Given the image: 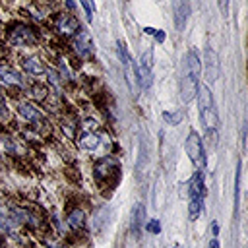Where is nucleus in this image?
I'll return each instance as SVG.
<instances>
[{
  "mask_svg": "<svg viewBox=\"0 0 248 248\" xmlns=\"http://www.w3.org/2000/svg\"><path fill=\"white\" fill-rule=\"evenodd\" d=\"M198 103H200V120L203 124L205 136L209 140L211 145H215L217 136V124H219V116L215 110V103H213V95L209 91L207 85H198Z\"/></svg>",
  "mask_w": 248,
  "mask_h": 248,
  "instance_id": "1",
  "label": "nucleus"
},
{
  "mask_svg": "<svg viewBox=\"0 0 248 248\" xmlns=\"http://www.w3.org/2000/svg\"><path fill=\"white\" fill-rule=\"evenodd\" d=\"M93 176H95L99 186L114 188L116 182H118V176H120V167H118V163L114 159L103 157L93 165Z\"/></svg>",
  "mask_w": 248,
  "mask_h": 248,
  "instance_id": "2",
  "label": "nucleus"
},
{
  "mask_svg": "<svg viewBox=\"0 0 248 248\" xmlns=\"http://www.w3.org/2000/svg\"><path fill=\"white\" fill-rule=\"evenodd\" d=\"M184 145H186V153H188L190 161L194 163V167L203 172V169H205V151H203V141H202V138L198 136V132L192 130V132L188 134Z\"/></svg>",
  "mask_w": 248,
  "mask_h": 248,
  "instance_id": "3",
  "label": "nucleus"
},
{
  "mask_svg": "<svg viewBox=\"0 0 248 248\" xmlns=\"http://www.w3.org/2000/svg\"><path fill=\"white\" fill-rule=\"evenodd\" d=\"M8 39L16 46H33L37 43L35 31L29 25H25V23H14L8 29Z\"/></svg>",
  "mask_w": 248,
  "mask_h": 248,
  "instance_id": "4",
  "label": "nucleus"
},
{
  "mask_svg": "<svg viewBox=\"0 0 248 248\" xmlns=\"http://www.w3.org/2000/svg\"><path fill=\"white\" fill-rule=\"evenodd\" d=\"M17 112H19L35 130H39L41 134H45V132L48 130V120H46V116H45L35 105H31V103H19V105H17Z\"/></svg>",
  "mask_w": 248,
  "mask_h": 248,
  "instance_id": "5",
  "label": "nucleus"
},
{
  "mask_svg": "<svg viewBox=\"0 0 248 248\" xmlns=\"http://www.w3.org/2000/svg\"><path fill=\"white\" fill-rule=\"evenodd\" d=\"M54 29L64 39H70L79 31V21L72 14H58L54 19Z\"/></svg>",
  "mask_w": 248,
  "mask_h": 248,
  "instance_id": "6",
  "label": "nucleus"
},
{
  "mask_svg": "<svg viewBox=\"0 0 248 248\" xmlns=\"http://www.w3.org/2000/svg\"><path fill=\"white\" fill-rule=\"evenodd\" d=\"M72 46H74L76 54L81 56V58L91 56L93 50H95V48H93V39H91V35H89L87 31H83V29H79V31L72 37Z\"/></svg>",
  "mask_w": 248,
  "mask_h": 248,
  "instance_id": "7",
  "label": "nucleus"
},
{
  "mask_svg": "<svg viewBox=\"0 0 248 248\" xmlns=\"http://www.w3.org/2000/svg\"><path fill=\"white\" fill-rule=\"evenodd\" d=\"M136 72H138V83L141 89H147L151 85V50H145L143 56L140 58V62L136 64Z\"/></svg>",
  "mask_w": 248,
  "mask_h": 248,
  "instance_id": "8",
  "label": "nucleus"
},
{
  "mask_svg": "<svg viewBox=\"0 0 248 248\" xmlns=\"http://www.w3.org/2000/svg\"><path fill=\"white\" fill-rule=\"evenodd\" d=\"M0 81H2L4 85H8V87H16V89L25 87L23 76H21L14 66L4 64V62H0Z\"/></svg>",
  "mask_w": 248,
  "mask_h": 248,
  "instance_id": "9",
  "label": "nucleus"
},
{
  "mask_svg": "<svg viewBox=\"0 0 248 248\" xmlns=\"http://www.w3.org/2000/svg\"><path fill=\"white\" fill-rule=\"evenodd\" d=\"M203 70H205L207 83H213L219 76V56L211 46H207L203 52Z\"/></svg>",
  "mask_w": 248,
  "mask_h": 248,
  "instance_id": "10",
  "label": "nucleus"
},
{
  "mask_svg": "<svg viewBox=\"0 0 248 248\" xmlns=\"http://www.w3.org/2000/svg\"><path fill=\"white\" fill-rule=\"evenodd\" d=\"M198 85H200V79L186 70L184 76H182V81H180V99H182V103H190L196 97Z\"/></svg>",
  "mask_w": 248,
  "mask_h": 248,
  "instance_id": "11",
  "label": "nucleus"
},
{
  "mask_svg": "<svg viewBox=\"0 0 248 248\" xmlns=\"http://www.w3.org/2000/svg\"><path fill=\"white\" fill-rule=\"evenodd\" d=\"M21 68L25 70L27 76H33V78H39L46 72V66L37 58V56H25L21 58Z\"/></svg>",
  "mask_w": 248,
  "mask_h": 248,
  "instance_id": "12",
  "label": "nucleus"
},
{
  "mask_svg": "<svg viewBox=\"0 0 248 248\" xmlns=\"http://www.w3.org/2000/svg\"><path fill=\"white\" fill-rule=\"evenodd\" d=\"M172 10H174V23H176V29L182 31L184 25H186V19H188V0H174Z\"/></svg>",
  "mask_w": 248,
  "mask_h": 248,
  "instance_id": "13",
  "label": "nucleus"
},
{
  "mask_svg": "<svg viewBox=\"0 0 248 248\" xmlns=\"http://www.w3.org/2000/svg\"><path fill=\"white\" fill-rule=\"evenodd\" d=\"M118 54H120V60H122V66L126 70V79L130 85H134V72H132V60H130V54H128V48L126 45L120 41L118 43Z\"/></svg>",
  "mask_w": 248,
  "mask_h": 248,
  "instance_id": "14",
  "label": "nucleus"
},
{
  "mask_svg": "<svg viewBox=\"0 0 248 248\" xmlns=\"http://www.w3.org/2000/svg\"><path fill=\"white\" fill-rule=\"evenodd\" d=\"M186 70L200 79V76H202V62H200V56H198V52L194 48H190L188 54H186Z\"/></svg>",
  "mask_w": 248,
  "mask_h": 248,
  "instance_id": "15",
  "label": "nucleus"
},
{
  "mask_svg": "<svg viewBox=\"0 0 248 248\" xmlns=\"http://www.w3.org/2000/svg\"><path fill=\"white\" fill-rule=\"evenodd\" d=\"M66 221H68V225H70L72 231H81V229L85 227V213H83V209H79V207L72 209V211L68 213Z\"/></svg>",
  "mask_w": 248,
  "mask_h": 248,
  "instance_id": "16",
  "label": "nucleus"
},
{
  "mask_svg": "<svg viewBox=\"0 0 248 248\" xmlns=\"http://www.w3.org/2000/svg\"><path fill=\"white\" fill-rule=\"evenodd\" d=\"M79 143H81V147H83V149H87V151H95V149H97V147H99L103 141H101V136H99L97 132L89 130V132L81 134Z\"/></svg>",
  "mask_w": 248,
  "mask_h": 248,
  "instance_id": "17",
  "label": "nucleus"
},
{
  "mask_svg": "<svg viewBox=\"0 0 248 248\" xmlns=\"http://www.w3.org/2000/svg\"><path fill=\"white\" fill-rule=\"evenodd\" d=\"M190 202H188V213H190V219H198L200 211H202V200L203 196H198V194H188Z\"/></svg>",
  "mask_w": 248,
  "mask_h": 248,
  "instance_id": "18",
  "label": "nucleus"
},
{
  "mask_svg": "<svg viewBox=\"0 0 248 248\" xmlns=\"http://www.w3.org/2000/svg\"><path fill=\"white\" fill-rule=\"evenodd\" d=\"M141 225H143V205L138 203L134 207V211H132V232L138 234L140 229H141Z\"/></svg>",
  "mask_w": 248,
  "mask_h": 248,
  "instance_id": "19",
  "label": "nucleus"
},
{
  "mask_svg": "<svg viewBox=\"0 0 248 248\" xmlns=\"http://www.w3.org/2000/svg\"><path fill=\"white\" fill-rule=\"evenodd\" d=\"M163 118L169 122V124H178L180 120H182V112L180 110H174V112H163Z\"/></svg>",
  "mask_w": 248,
  "mask_h": 248,
  "instance_id": "20",
  "label": "nucleus"
},
{
  "mask_svg": "<svg viewBox=\"0 0 248 248\" xmlns=\"http://www.w3.org/2000/svg\"><path fill=\"white\" fill-rule=\"evenodd\" d=\"M147 231H149V232H153V234H157V232L161 231V223H159V221H155V219H153V221H149Z\"/></svg>",
  "mask_w": 248,
  "mask_h": 248,
  "instance_id": "21",
  "label": "nucleus"
},
{
  "mask_svg": "<svg viewBox=\"0 0 248 248\" xmlns=\"http://www.w3.org/2000/svg\"><path fill=\"white\" fill-rule=\"evenodd\" d=\"M79 4L83 6V10H85V16H87V19H91V17H93V10H91V4H89V0H79Z\"/></svg>",
  "mask_w": 248,
  "mask_h": 248,
  "instance_id": "22",
  "label": "nucleus"
},
{
  "mask_svg": "<svg viewBox=\"0 0 248 248\" xmlns=\"http://www.w3.org/2000/svg\"><path fill=\"white\" fill-rule=\"evenodd\" d=\"M207 248H221V244H219V238H217V236H213V238L209 240Z\"/></svg>",
  "mask_w": 248,
  "mask_h": 248,
  "instance_id": "23",
  "label": "nucleus"
},
{
  "mask_svg": "<svg viewBox=\"0 0 248 248\" xmlns=\"http://www.w3.org/2000/svg\"><path fill=\"white\" fill-rule=\"evenodd\" d=\"M211 234H213V236H217V234H219V225H217L215 221L211 223Z\"/></svg>",
  "mask_w": 248,
  "mask_h": 248,
  "instance_id": "24",
  "label": "nucleus"
},
{
  "mask_svg": "<svg viewBox=\"0 0 248 248\" xmlns=\"http://www.w3.org/2000/svg\"><path fill=\"white\" fill-rule=\"evenodd\" d=\"M153 35H155V37H157V41H159V43H161V41H163V39H165V33H163V31H155V33H153Z\"/></svg>",
  "mask_w": 248,
  "mask_h": 248,
  "instance_id": "25",
  "label": "nucleus"
},
{
  "mask_svg": "<svg viewBox=\"0 0 248 248\" xmlns=\"http://www.w3.org/2000/svg\"><path fill=\"white\" fill-rule=\"evenodd\" d=\"M0 110H6V101H4V95L0 91Z\"/></svg>",
  "mask_w": 248,
  "mask_h": 248,
  "instance_id": "26",
  "label": "nucleus"
},
{
  "mask_svg": "<svg viewBox=\"0 0 248 248\" xmlns=\"http://www.w3.org/2000/svg\"><path fill=\"white\" fill-rule=\"evenodd\" d=\"M221 2H223V4H225V2H227V0H221Z\"/></svg>",
  "mask_w": 248,
  "mask_h": 248,
  "instance_id": "27",
  "label": "nucleus"
}]
</instances>
